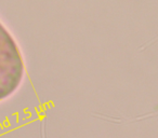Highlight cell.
Listing matches in <instances>:
<instances>
[{
  "label": "cell",
  "mask_w": 158,
  "mask_h": 138,
  "mask_svg": "<svg viewBox=\"0 0 158 138\" xmlns=\"http://www.w3.org/2000/svg\"><path fill=\"white\" fill-rule=\"evenodd\" d=\"M25 75L22 53L13 36L0 22V101L10 97Z\"/></svg>",
  "instance_id": "6da1fadb"
}]
</instances>
